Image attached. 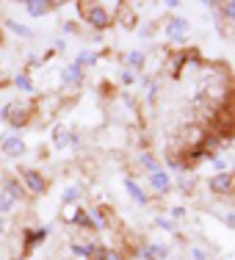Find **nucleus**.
I'll list each match as a JSON object with an SVG mask.
<instances>
[{"instance_id": "obj_5", "label": "nucleus", "mask_w": 235, "mask_h": 260, "mask_svg": "<svg viewBox=\"0 0 235 260\" xmlns=\"http://www.w3.org/2000/svg\"><path fill=\"white\" fill-rule=\"evenodd\" d=\"M25 183L33 194H42V191H45V180H42L39 172H25Z\"/></svg>"}, {"instance_id": "obj_20", "label": "nucleus", "mask_w": 235, "mask_h": 260, "mask_svg": "<svg viewBox=\"0 0 235 260\" xmlns=\"http://www.w3.org/2000/svg\"><path fill=\"white\" fill-rule=\"evenodd\" d=\"M78 64H94V55H91V53H83V55L78 58Z\"/></svg>"}, {"instance_id": "obj_9", "label": "nucleus", "mask_w": 235, "mask_h": 260, "mask_svg": "<svg viewBox=\"0 0 235 260\" xmlns=\"http://www.w3.org/2000/svg\"><path fill=\"white\" fill-rule=\"evenodd\" d=\"M141 255H144V260H163L166 257V249H163V246H144V252H141Z\"/></svg>"}, {"instance_id": "obj_24", "label": "nucleus", "mask_w": 235, "mask_h": 260, "mask_svg": "<svg viewBox=\"0 0 235 260\" xmlns=\"http://www.w3.org/2000/svg\"><path fill=\"white\" fill-rule=\"evenodd\" d=\"M194 260H205V252H202V249H194Z\"/></svg>"}, {"instance_id": "obj_21", "label": "nucleus", "mask_w": 235, "mask_h": 260, "mask_svg": "<svg viewBox=\"0 0 235 260\" xmlns=\"http://www.w3.org/2000/svg\"><path fill=\"white\" fill-rule=\"evenodd\" d=\"M100 255H103V260H122L119 252H100Z\"/></svg>"}, {"instance_id": "obj_19", "label": "nucleus", "mask_w": 235, "mask_h": 260, "mask_svg": "<svg viewBox=\"0 0 235 260\" xmlns=\"http://www.w3.org/2000/svg\"><path fill=\"white\" fill-rule=\"evenodd\" d=\"M55 141H58V147H64V141H66V133L61 127H55Z\"/></svg>"}, {"instance_id": "obj_6", "label": "nucleus", "mask_w": 235, "mask_h": 260, "mask_svg": "<svg viewBox=\"0 0 235 260\" xmlns=\"http://www.w3.org/2000/svg\"><path fill=\"white\" fill-rule=\"evenodd\" d=\"M185 30H188V22H185L183 17H177V20L169 22V36H172V39H183Z\"/></svg>"}, {"instance_id": "obj_22", "label": "nucleus", "mask_w": 235, "mask_h": 260, "mask_svg": "<svg viewBox=\"0 0 235 260\" xmlns=\"http://www.w3.org/2000/svg\"><path fill=\"white\" fill-rule=\"evenodd\" d=\"M78 200V188H72V191H66V197H64V202H75Z\"/></svg>"}, {"instance_id": "obj_23", "label": "nucleus", "mask_w": 235, "mask_h": 260, "mask_svg": "<svg viewBox=\"0 0 235 260\" xmlns=\"http://www.w3.org/2000/svg\"><path fill=\"white\" fill-rule=\"evenodd\" d=\"M224 11H227V17H230V20H235V3H227Z\"/></svg>"}, {"instance_id": "obj_17", "label": "nucleus", "mask_w": 235, "mask_h": 260, "mask_svg": "<svg viewBox=\"0 0 235 260\" xmlns=\"http://www.w3.org/2000/svg\"><path fill=\"white\" fill-rule=\"evenodd\" d=\"M75 224H83V227H91V219L86 213H75Z\"/></svg>"}, {"instance_id": "obj_7", "label": "nucleus", "mask_w": 235, "mask_h": 260, "mask_svg": "<svg viewBox=\"0 0 235 260\" xmlns=\"http://www.w3.org/2000/svg\"><path fill=\"white\" fill-rule=\"evenodd\" d=\"M230 185H232V177L230 175H219V177H213V180H210V188L216 191V194H224V191H230Z\"/></svg>"}, {"instance_id": "obj_15", "label": "nucleus", "mask_w": 235, "mask_h": 260, "mask_svg": "<svg viewBox=\"0 0 235 260\" xmlns=\"http://www.w3.org/2000/svg\"><path fill=\"white\" fill-rule=\"evenodd\" d=\"M9 28L14 30V34H20V36H33V34H30V30H28L25 25H17V22H9Z\"/></svg>"}, {"instance_id": "obj_14", "label": "nucleus", "mask_w": 235, "mask_h": 260, "mask_svg": "<svg viewBox=\"0 0 235 260\" xmlns=\"http://www.w3.org/2000/svg\"><path fill=\"white\" fill-rule=\"evenodd\" d=\"M141 164H144L147 169H150V175H152V172H158V164H155V158H150V155H141Z\"/></svg>"}, {"instance_id": "obj_11", "label": "nucleus", "mask_w": 235, "mask_h": 260, "mask_svg": "<svg viewBox=\"0 0 235 260\" xmlns=\"http://www.w3.org/2000/svg\"><path fill=\"white\" fill-rule=\"evenodd\" d=\"M152 185H155L158 191H166V185H169V177H166L163 172H152Z\"/></svg>"}, {"instance_id": "obj_8", "label": "nucleus", "mask_w": 235, "mask_h": 260, "mask_svg": "<svg viewBox=\"0 0 235 260\" xmlns=\"http://www.w3.org/2000/svg\"><path fill=\"white\" fill-rule=\"evenodd\" d=\"M47 233H50L47 227H45V230H28V235H25V246L30 249L33 244H39V241H45V238H47Z\"/></svg>"}, {"instance_id": "obj_26", "label": "nucleus", "mask_w": 235, "mask_h": 260, "mask_svg": "<svg viewBox=\"0 0 235 260\" xmlns=\"http://www.w3.org/2000/svg\"><path fill=\"white\" fill-rule=\"evenodd\" d=\"M20 260H22V257H20Z\"/></svg>"}, {"instance_id": "obj_1", "label": "nucleus", "mask_w": 235, "mask_h": 260, "mask_svg": "<svg viewBox=\"0 0 235 260\" xmlns=\"http://www.w3.org/2000/svg\"><path fill=\"white\" fill-rule=\"evenodd\" d=\"M83 14H86V20H89L94 28H105V25H108V20H111L108 11L100 9V6H91V9H89V11H83Z\"/></svg>"}, {"instance_id": "obj_10", "label": "nucleus", "mask_w": 235, "mask_h": 260, "mask_svg": "<svg viewBox=\"0 0 235 260\" xmlns=\"http://www.w3.org/2000/svg\"><path fill=\"white\" fill-rule=\"evenodd\" d=\"M25 9H28V14H33V17H42L47 9H50V3H39V0H28V3H25Z\"/></svg>"}, {"instance_id": "obj_16", "label": "nucleus", "mask_w": 235, "mask_h": 260, "mask_svg": "<svg viewBox=\"0 0 235 260\" xmlns=\"http://www.w3.org/2000/svg\"><path fill=\"white\" fill-rule=\"evenodd\" d=\"M127 64H133V67H141V64H144V58H141V53H130V55H127Z\"/></svg>"}, {"instance_id": "obj_18", "label": "nucleus", "mask_w": 235, "mask_h": 260, "mask_svg": "<svg viewBox=\"0 0 235 260\" xmlns=\"http://www.w3.org/2000/svg\"><path fill=\"white\" fill-rule=\"evenodd\" d=\"M17 86H20V89H25V91H30V80H28L25 75H20V78H17Z\"/></svg>"}, {"instance_id": "obj_4", "label": "nucleus", "mask_w": 235, "mask_h": 260, "mask_svg": "<svg viewBox=\"0 0 235 260\" xmlns=\"http://www.w3.org/2000/svg\"><path fill=\"white\" fill-rule=\"evenodd\" d=\"M6 119H9V125L22 127L25 125V111H17V105H9V108H6Z\"/></svg>"}, {"instance_id": "obj_25", "label": "nucleus", "mask_w": 235, "mask_h": 260, "mask_svg": "<svg viewBox=\"0 0 235 260\" xmlns=\"http://www.w3.org/2000/svg\"><path fill=\"white\" fill-rule=\"evenodd\" d=\"M3 227H6V224H3V219H0V233H3Z\"/></svg>"}, {"instance_id": "obj_2", "label": "nucleus", "mask_w": 235, "mask_h": 260, "mask_svg": "<svg viewBox=\"0 0 235 260\" xmlns=\"http://www.w3.org/2000/svg\"><path fill=\"white\" fill-rule=\"evenodd\" d=\"M17 197H20V188H17V183H9V185H6V191L0 194V213L11 210V205H14Z\"/></svg>"}, {"instance_id": "obj_13", "label": "nucleus", "mask_w": 235, "mask_h": 260, "mask_svg": "<svg viewBox=\"0 0 235 260\" xmlns=\"http://www.w3.org/2000/svg\"><path fill=\"white\" fill-rule=\"evenodd\" d=\"M64 78L70 80V83H78V80H80V70H78V67H70V70L64 72Z\"/></svg>"}, {"instance_id": "obj_3", "label": "nucleus", "mask_w": 235, "mask_h": 260, "mask_svg": "<svg viewBox=\"0 0 235 260\" xmlns=\"http://www.w3.org/2000/svg\"><path fill=\"white\" fill-rule=\"evenodd\" d=\"M3 152H6V155H11V158H17V155H22V152H25V144H22L17 136H11V139L3 141Z\"/></svg>"}, {"instance_id": "obj_12", "label": "nucleus", "mask_w": 235, "mask_h": 260, "mask_svg": "<svg viewBox=\"0 0 235 260\" xmlns=\"http://www.w3.org/2000/svg\"><path fill=\"white\" fill-rule=\"evenodd\" d=\"M127 191H130V194H133V200H136V202H141V205H144V202H147V197L141 194V188H139V185H136L133 180H127Z\"/></svg>"}]
</instances>
